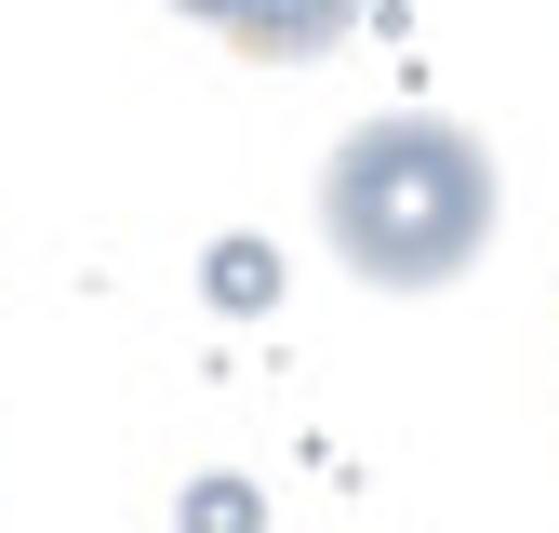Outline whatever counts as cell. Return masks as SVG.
Returning a JSON list of instances; mask_svg holds the SVG:
<instances>
[{"mask_svg": "<svg viewBox=\"0 0 559 533\" xmlns=\"http://www.w3.org/2000/svg\"><path fill=\"white\" fill-rule=\"evenodd\" d=\"M214 294H227V307H266V294H280V266H266L253 240H227V253H214Z\"/></svg>", "mask_w": 559, "mask_h": 533, "instance_id": "4", "label": "cell"}, {"mask_svg": "<svg viewBox=\"0 0 559 533\" xmlns=\"http://www.w3.org/2000/svg\"><path fill=\"white\" fill-rule=\"evenodd\" d=\"M187 533H266V507H253L240 481H200V494H187Z\"/></svg>", "mask_w": 559, "mask_h": 533, "instance_id": "3", "label": "cell"}, {"mask_svg": "<svg viewBox=\"0 0 559 533\" xmlns=\"http://www.w3.org/2000/svg\"><path fill=\"white\" fill-rule=\"evenodd\" d=\"M320 227H333V253L360 266V281L427 294L453 266H479V240H493V161H479V133H453V120H373L360 147L320 174Z\"/></svg>", "mask_w": 559, "mask_h": 533, "instance_id": "1", "label": "cell"}, {"mask_svg": "<svg viewBox=\"0 0 559 533\" xmlns=\"http://www.w3.org/2000/svg\"><path fill=\"white\" fill-rule=\"evenodd\" d=\"M187 14H214V27H240V54H333L346 40V14H360V0H187Z\"/></svg>", "mask_w": 559, "mask_h": 533, "instance_id": "2", "label": "cell"}]
</instances>
